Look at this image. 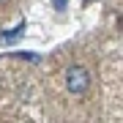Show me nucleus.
Instances as JSON below:
<instances>
[{
	"instance_id": "7ed1b4c3",
	"label": "nucleus",
	"mask_w": 123,
	"mask_h": 123,
	"mask_svg": "<svg viewBox=\"0 0 123 123\" xmlns=\"http://www.w3.org/2000/svg\"><path fill=\"white\" fill-rule=\"evenodd\" d=\"M85 3H90V0H85Z\"/></svg>"
},
{
	"instance_id": "f03ea898",
	"label": "nucleus",
	"mask_w": 123,
	"mask_h": 123,
	"mask_svg": "<svg viewBox=\"0 0 123 123\" xmlns=\"http://www.w3.org/2000/svg\"><path fill=\"white\" fill-rule=\"evenodd\" d=\"M55 6H57V8H63V6H66V0H55Z\"/></svg>"
},
{
	"instance_id": "f257e3e1",
	"label": "nucleus",
	"mask_w": 123,
	"mask_h": 123,
	"mask_svg": "<svg viewBox=\"0 0 123 123\" xmlns=\"http://www.w3.org/2000/svg\"><path fill=\"white\" fill-rule=\"evenodd\" d=\"M88 85H90V74H88V68H82V66H71L66 71V88L71 93H77V96H82L85 90H88Z\"/></svg>"
}]
</instances>
